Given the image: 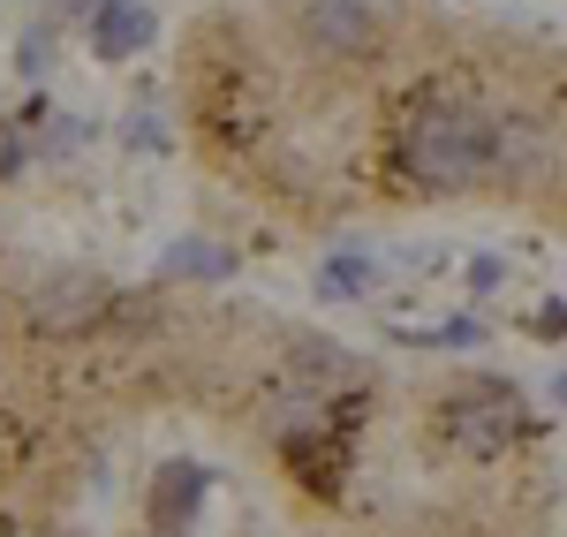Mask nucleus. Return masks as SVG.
Returning a JSON list of instances; mask_svg holds the SVG:
<instances>
[{
    "mask_svg": "<svg viewBox=\"0 0 567 537\" xmlns=\"http://www.w3.org/2000/svg\"><path fill=\"white\" fill-rule=\"evenodd\" d=\"M393 167L424 197H470L492 175H507V130L462 99H424L393 136Z\"/></svg>",
    "mask_w": 567,
    "mask_h": 537,
    "instance_id": "1",
    "label": "nucleus"
},
{
    "mask_svg": "<svg viewBox=\"0 0 567 537\" xmlns=\"http://www.w3.org/2000/svg\"><path fill=\"white\" fill-rule=\"evenodd\" d=\"M432 424L446 447L462 454H507L515 440H529V409L523 394L507 386V379H454V386H439L432 394Z\"/></svg>",
    "mask_w": 567,
    "mask_h": 537,
    "instance_id": "2",
    "label": "nucleus"
},
{
    "mask_svg": "<svg viewBox=\"0 0 567 537\" xmlns=\"http://www.w3.org/2000/svg\"><path fill=\"white\" fill-rule=\"evenodd\" d=\"M114 280H99V272H84V266H61V272H45L39 288L23 296V318L39 326V333H91V326H106L114 318Z\"/></svg>",
    "mask_w": 567,
    "mask_h": 537,
    "instance_id": "3",
    "label": "nucleus"
},
{
    "mask_svg": "<svg viewBox=\"0 0 567 537\" xmlns=\"http://www.w3.org/2000/svg\"><path fill=\"white\" fill-rule=\"evenodd\" d=\"M152 45V8L144 0H99L91 8V53L99 61H130Z\"/></svg>",
    "mask_w": 567,
    "mask_h": 537,
    "instance_id": "4",
    "label": "nucleus"
},
{
    "mask_svg": "<svg viewBox=\"0 0 567 537\" xmlns=\"http://www.w3.org/2000/svg\"><path fill=\"white\" fill-rule=\"evenodd\" d=\"M303 31H310V45H326V53H363L371 31H379V16H371L363 0H310Z\"/></svg>",
    "mask_w": 567,
    "mask_h": 537,
    "instance_id": "5",
    "label": "nucleus"
},
{
    "mask_svg": "<svg viewBox=\"0 0 567 537\" xmlns=\"http://www.w3.org/2000/svg\"><path fill=\"white\" fill-rule=\"evenodd\" d=\"M197 507H205V469H189V462H167V469H159V485H152V515H159L167 530H182Z\"/></svg>",
    "mask_w": 567,
    "mask_h": 537,
    "instance_id": "6",
    "label": "nucleus"
},
{
    "mask_svg": "<svg viewBox=\"0 0 567 537\" xmlns=\"http://www.w3.org/2000/svg\"><path fill=\"white\" fill-rule=\"evenodd\" d=\"M363 288H371V258H326V266H318V296H326V303H349Z\"/></svg>",
    "mask_w": 567,
    "mask_h": 537,
    "instance_id": "7",
    "label": "nucleus"
},
{
    "mask_svg": "<svg viewBox=\"0 0 567 537\" xmlns=\"http://www.w3.org/2000/svg\"><path fill=\"white\" fill-rule=\"evenodd\" d=\"M560 402H567V379H560Z\"/></svg>",
    "mask_w": 567,
    "mask_h": 537,
    "instance_id": "8",
    "label": "nucleus"
}]
</instances>
